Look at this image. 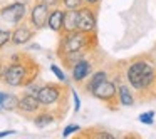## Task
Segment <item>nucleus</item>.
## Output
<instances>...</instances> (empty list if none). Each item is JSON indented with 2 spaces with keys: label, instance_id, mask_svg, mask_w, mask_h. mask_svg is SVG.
<instances>
[{
  "label": "nucleus",
  "instance_id": "1",
  "mask_svg": "<svg viewBox=\"0 0 156 139\" xmlns=\"http://www.w3.org/2000/svg\"><path fill=\"white\" fill-rule=\"evenodd\" d=\"M126 82L134 92L141 96L154 94L156 87V67L149 59H136L124 71Z\"/></svg>",
  "mask_w": 156,
  "mask_h": 139
},
{
  "label": "nucleus",
  "instance_id": "2",
  "mask_svg": "<svg viewBox=\"0 0 156 139\" xmlns=\"http://www.w3.org/2000/svg\"><path fill=\"white\" fill-rule=\"evenodd\" d=\"M39 65L32 61L29 55L15 54L12 55V61L5 65L2 81L10 87H25L27 84L35 81Z\"/></svg>",
  "mask_w": 156,
  "mask_h": 139
},
{
  "label": "nucleus",
  "instance_id": "3",
  "mask_svg": "<svg viewBox=\"0 0 156 139\" xmlns=\"http://www.w3.org/2000/svg\"><path fill=\"white\" fill-rule=\"evenodd\" d=\"M98 45V35L96 32L86 34L81 30H74L69 34H62L59 42L57 54H69V52H91Z\"/></svg>",
  "mask_w": 156,
  "mask_h": 139
},
{
  "label": "nucleus",
  "instance_id": "4",
  "mask_svg": "<svg viewBox=\"0 0 156 139\" xmlns=\"http://www.w3.org/2000/svg\"><path fill=\"white\" fill-rule=\"evenodd\" d=\"M91 96H94L98 101H101L102 104H106V107L109 109H118L119 102H118V85L116 81H109V77L106 81H102L101 84H98L91 92Z\"/></svg>",
  "mask_w": 156,
  "mask_h": 139
},
{
  "label": "nucleus",
  "instance_id": "5",
  "mask_svg": "<svg viewBox=\"0 0 156 139\" xmlns=\"http://www.w3.org/2000/svg\"><path fill=\"white\" fill-rule=\"evenodd\" d=\"M37 101L41 102V107H54L59 106L62 101L66 99L64 96V89L59 84H44L39 87L37 94H35Z\"/></svg>",
  "mask_w": 156,
  "mask_h": 139
},
{
  "label": "nucleus",
  "instance_id": "6",
  "mask_svg": "<svg viewBox=\"0 0 156 139\" xmlns=\"http://www.w3.org/2000/svg\"><path fill=\"white\" fill-rule=\"evenodd\" d=\"M77 12V30L86 32V34H92L98 30V9H96V5H82Z\"/></svg>",
  "mask_w": 156,
  "mask_h": 139
},
{
  "label": "nucleus",
  "instance_id": "7",
  "mask_svg": "<svg viewBox=\"0 0 156 139\" xmlns=\"http://www.w3.org/2000/svg\"><path fill=\"white\" fill-rule=\"evenodd\" d=\"M25 14H27V7L24 2H14V4H9L4 9H0V19L14 25L20 24L25 19Z\"/></svg>",
  "mask_w": 156,
  "mask_h": 139
},
{
  "label": "nucleus",
  "instance_id": "8",
  "mask_svg": "<svg viewBox=\"0 0 156 139\" xmlns=\"http://www.w3.org/2000/svg\"><path fill=\"white\" fill-rule=\"evenodd\" d=\"M49 12H51V5H49L45 0H37V2L32 5L29 24H30L32 27L35 29V30H41V29H44L45 24H47Z\"/></svg>",
  "mask_w": 156,
  "mask_h": 139
},
{
  "label": "nucleus",
  "instance_id": "9",
  "mask_svg": "<svg viewBox=\"0 0 156 139\" xmlns=\"http://www.w3.org/2000/svg\"><path fill=\"white\" fill-rule=\"evenodd\" d=\"M35 29L32 27L30 24H25L24 20L20 24L15 25V29L12 30V35H10V42L14 45H25L27 42H30V39L34 37L35 34Z\"/></svg>",
  "mask_w": 156,
  "mask_h": 139
},
{
  "label": "nucleus",
  "instance_id": "10",
  "mask_svg": "<svg viewBox=\"0 0 156 139\" xmlns=\"http://www.w3.org/2000/svg\"><path fill=\"white\" fill-rule=\"evenodd\" d=\"M69 71H71V75L76 82H84L92 74V62L87 61V57H84L79 62H76Z\"/></svg>",
  "mask_w": 156,
  "mask_h": 139
},
{
  "label": "nucleus",
  "instance_id": "11",
  "mask_svg": "<svg viewBox=\"0 0 156 139\" xmlns=\"http://www.w3.org/2000/svg\"><path fill=\"white\" fill-rule=\"evenodd\" d=\"M116 85H118V102L119 106H134L136 102V97H134V91L129 87L128 82H122V81H116Z\"/></svg>",
  "mask_w": 156,
  "mask_h": 139
},
{
  "label": "nucleus",
  "instance_id": "12",
  "mask_svg": "<svg viewBox=\"0 0 156 139\" xmlns=\"http://www.w3.org/2000/svg\"><path fill=\"white\" fill-rule=\"evenodd\" d=\"M17 109H19L20 112H24V114L39 112V109H41V102L37 101V97H35L34 94H29V92H25L24 96H20V97H19Z\"/></svg>",
  "mask_w": 156,
  "mask_h": 139
},
{
  "label": "nucleus",
  "instance_id": "13",
  "mask_svg": "<svg viewBox=\"0 0 156 139\" xmlns=\"http://www.w3.org/2000/svg\"><path fill=\"white\" fill-rule=\"evenodd\" d=\"M62 20H64V9L55 7L49 12L45 27H49L52 32H55V34H61L62 32Z\"/></svg>",
  "mask_w": 156,
  "mask_h": 139
},
{
  "label": "nucleus",
  "instance_id": "14",
  "mask_svg": "<svg viewBox=\"0 0 156 139\" xmlns=\"http://www.w3.org/2000/svg\"><path fill=\"white\" fill-rule=\"evenodd\" d=\"M77 20H79L77 10H64V20H62L61 34H69V32L77 30Z\"/></svg>",
  "mask_w": 156,
  "mask_h": 139
},
{
  "label": "nucleus",
  "instance_id": "15",
  "mask_svg": "<svg viewBox=\"0 0 156 139\" xmlns=\"http://www.w3.org/2000/svg\"><path fill=\"white\" fill-rule=\"evenodd\" d=\"M108 77H109V74H108V71H104V69H99V71H92V74L87 77V82H86V85H84L86 92H91L92 89L96 87V85L101 84L102 81H106Z\"/></svg>",
  "mask_w": 156,
  "mask_h": 139
},
{
  "label": "nucleus",
  "instance_id": "16",
  "mask_svg": "<svg viewBox=\"0 0 156 139\" xmlns=\"http://www.w3.org/2000/svg\"><path fill=\"white\" fill-rule=\"evenodd\" d=\"M57 121V116L54 114V111H42V112H37L34 117V124L37 126V127H47V126H51L52 122Z\"/></svg>",
  "mask_w": 156,
  "mask_h": 139
},
{
  "label": "nucleus",
  "instance_id": "17",
  "mask_svg": "<svg viewBox=\"0 0 156 139\" xmlns=\"http://www.w3.org/2000/svg\"><path fill=\"white\" fill-rule=\"evenodd\" d=\"M17 102H19L17 96L7 94V92H5V97H4V101H2L0 109H4V111H17Z\"/></svg>",
  "mask_w": 156,
  "mask_h": 139
},
{
  "label": "nucleus",
  "instance_id": "18",
  "mask_svg": "<svg viewBox=\"0 0 156 139\" xmlns=\"http://www.w3.org/2000/svg\"><path fill=\"white\" fill-rule=\"evenodd\" d=\"M64 10H79L84 5V0H61Z\"/></svg>",
  "mask_w": 156,
  "mask_h": 139
},
{
  "label": "nucleus",
  "instance_id": "19",
  "mask_svg": "<svg viewBox=\"0 0 156 139\" xmlns=\"http://www.w3.org/2000/svg\"><path fill=\"white\" fill-rule=\"evenodd\" d=\"M87 136H92V137H98V139H114V134L108 131H102V129H94V131H87L86 132Z\"/></svg>",
  "mask_w": 156,
  "mask_h": 139
},
{
  "label": "nucleus",
  "instance_id": "20",
  "mask_svg": "<svg viewBox=\"0 0 156 139\" xmlns=\"http://www.w3.org/2000/svg\"><path fill=\"white\" fill-rule=\"evenodd\" d=\"M154 116L156 112L154 111H148V112H143V114H139V122H143V124L146 126H153L154 124Z\"/></svg>",
  "mask_w": 156,
  "mask_h": 139
},
{
  "label": "nucleus",
  "instance_id": "21",
  "mask_svg": "<svg viewBox=\"0 0 156 139\" xmlns=\"http://www.w3.org/2000/svg\"><path fill=\"white\" fill-rule=\"evenodd\" d=\"M10 35H12V30L0 27V49H4L5 45L10 42Z\"/></svg>",
  "mask_w": 156,
  "mask_h": 139
},
{
  "label": "nucleus",
  "instance_id": "22",
  "mask_svg": "<svg viewBox=\"0 0 156 139\" xmlns=\"http://www.w3.org/2000/svg\"><path fill=\"white\" fill-rule=\"evenodd\" d=\"M81 131V126L79 124H69V126H66L64 127V131H62V136L64 137H69L71 134H74V132H79Z\"/></svg>",
  "mask_w": 156,
  "mask_h": 139
},
{
  "label": "nucleus",
  "instance_id": "23",
  "mask_svg": "<svg viewBox=\"0 0 156 139\" xmlns=\"http://www.w3.org/2000/svg\"><path fill=\"white\" fill-rule=\"evenodd\" d=\"M51 71L54 72V74H55V77H57V79H59V81H61V82H66V79H67V77H66V74H64V72H62V69L59 67V65L52 64V65H51Z\"/></svg>",
  "mask_w": 156,
  "mask_h": 139
},
{
  "label": "nucleus",
  "instance_id": "24",
  "mask_svg": "<svg viewBox=\"0 0 156 139\" xmlns=\"http://www.w3.org/2000/svg\"><path fill=\"white\" fill-rule=\"evenodd\" d=\"M71 94H72V99H74V112H79L81 111V99H79L77 92H76L74 89L71 91Z\"/></svg>",
  "mask_w": 156,
  "mask_h": 139
},
{
  "label": "nucleus",
  "instance_id": "25",
  "mask_svg": "<svg viewBox=\"0 0 156 139\" xmlns=\"http://www.w3.org/2000/svg\"><path fill=\"white\" fill-rule=\"evenodd\" d=\"M99 2H101V0H84V5H96V7H98Z\"/></svg>",
  "mask_w": 156,
  "mask_h": 139
},
{
  "label": "nucleus",
  "instance_id": "26",
  "mask_svg": "<svg viewBox=\"0 0 156 139\" xmlns=\"http://www.w3.org/2000/svg\"><path fill=\"white\" fill-rule=\"evenodd\" d=\"M15 134V131H2L0 132V137H5V136H12Z\"/></svg>",
  "mask_w": 156,
  "mask_h": 139
},
{
  "label": "nucleus",
  "instance_id": "27",
  "mask_svg": "<svg viewBox=\"0 0 156 139\" xmlns=\"http://www.w3.org/2000/svg\"><path fill=\"white\" fill-rule=\"evenodd\" d=\"M4 69H5V65L0 64V81H2V75H4Z\"/></svg>",
  "mask_w": 156,
  "mask_h": 139
}]
</instances>
